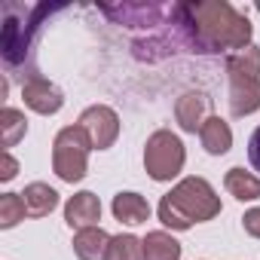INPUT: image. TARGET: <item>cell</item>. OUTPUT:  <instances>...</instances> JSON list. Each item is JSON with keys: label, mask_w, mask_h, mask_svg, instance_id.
Segmentation results:
<instances>
[{"label": "cell", "mask_w": 260, "mask_h": 260, "mask_svg": "<svg viewBox=\"0 0 260 260\" xmlns=\"http://www.w3.org/2000/svg\"><path fill=\"white\" fill-rule=\"evenodd\" d=\"M89 150L92 141L80 125H64L52 141V172L64 184H77L89 172Z\"/></svg>", "instance_id": "4"}, {"label": "cell", "mask_w": 260, "mask_h": 260, "mask_svg": "<svg viewBox=\"0 0 260 260\" xmlns=\"http://www.w3.org/2000/svg\"><path fill=\"white\" fill-rule=\"evenodd\" d=\"M248 162L254 172H260V125L254 128V135L248 138Z\"/></svg>", "instance_id": "23"}, {"label": "cell", "mask_w": 260, "mask_h": 260, "mask_svg": "<svg viewBox=\"0 0 260 260\" xmlns=\"http://www.w3.org/2000/svg\"><path fill=\"white\" fill-rule=\"evenodd\" d=\"M242 226H245V233H248V236L260 239V205H257V208H251V211H245Z\"/></svg>", "instance_id": "24"}, {"label": "cell", "mask_w": 260, "mask_h": 260, "mask_svg": "<svg viewBox=\"0 0 260 260\" xmlns=\"http://www.w3.org/2000/svg\"><path fill=\"white\" fill-rule=\"evenodd\" d=\"M64 220L77 233L80 230H89V226H98V220H101V202H98V196L89 193V190L74 193L64 202Z\"/></svg>", "instance_id": "9"}, {"label": "cell", "mask_w": 260, "mask_h": 260, "mask_svg": "<svg viewBox=\"0 0 260 260\" xmlns=\"http://www.w3.org/2000/svg\"><path fill=\"white\" fill-rule=\"evenodd\" d=\"M254 7H257V13H260V0H257V4H254Z\"/></svg>", "instance_id": "25"}, {"label": "cell", "mask_w": 260, "mask_h": 260, "mask_svg": "<svg viewBox=\"0 0 260 260\" xmlns=\"http://www.w3.org/2000/svg\"><path fill=\"white\" fill-rule=\"evenodd\" d=\"M226 74H245V77H260V46H248L236 55L226 58Z\"/></svg>", "instance_id": "20"}, {"label": "cell", "mask_w": 260, "mask_h": 260, "mask_svg": "<svg viewBox=\"0 0 260 260\" xmlns=\"http://www.w3.org/2000/svg\"><path fill=\"white\" fill-rule=\"evenodd\" d=\"M199 141H202L205 153L223 156V153H230V147H233V128H230L226 119H220V116L211 113V116L202 122V128H199Z\"/></svg>", "instance_id": "13"}, {"label": "cell", "mask_w": 260, "mask_h": 260, "mask_svg": "<svg viewBox=\"0 0 260 260\" xmlns=\"http://www.w3.org/2000/svg\"><path fill=\"white\" fill-rule=\"evenodd\" d=\"M77 125L89 135L92 150H107V147H113L116 138H119V116H116V110L107 107V104H92V107H86V110L80 113Z\"/></svg>", "instance_id": "6"}, {"label": "cell", "mask_w": 260, "mask_h": 260, "mask_svg": "<svg viewBox=\"0 0 260 260\" xmlns=\"http://www.w3.org/2000/svg\"><path fill=\"white\" fill-rule=\"evenodd\" d=\"M172 19L196 52H242L251 46V22L226 0H202V4H175Z\"/></svg>", "instance_id": "1"}, {"label": "cell", "mask_w": 260, "mask_h": 260, "mask_svg": "<svg viewBox=\"0 0 260 260\" xmlns=\"http://www.w3.org/2000/svg\"><path fill=\"white\" fill-rule=\"evenodd\" d=\"M0 132H4V147H16L28 135V119L19 107H4L0 110Z\"/></svg>", "instance_id": "18"}, {"label": "cell", "mask_w": 260, "mask_h": 260, "mask_svg": "<svg viewBox=\"0 0 260 260\" xmlns=\"http://www.w3.org/2000/svg\"><path fill=\"white\" fill-rule=\"evenodd\" d=\"M223 187H226V193H230L233 199H239V202H254V199H260V178L251 175V172H245L242 166H233V169L223 175Z\"/></svg>", "instance_id": "15"}, {"label": "cell", "mask_w": 260, "mask_h": 260, "mask_svg": "<svg viewBox=\"0 0 260 260\" xmlns=\"http://www.w3.org/2000/svg\"><path fill=\"white\" fill-rule=\"evenodd\" d=\"M64 7L52 4H4V28H0V52L10 71H28L31 77H40L34 71V43L43 28V22Z\"/></svg>", "instance_id": "2"}, {"label": "cell", "mask_w": 260, "mask_h": 260, "mask_svg": "<svg viewBox=\"0 0 260 260\" xmlns=\"http://www.w3.org/2000/svg\"><path fill=\"white\" fill-rule=\"evenodd\" d=\"M141 242H144V260H181V242L166 230H153Z\"/></svg>", "instance_id": "17"}, {"label": "cell", "mask_w": 260, "mask_h": 260, "mask_svg": "<svg viewBox=\"0 0 260 260\" xmlns=\"http://www.w3.org/2000/svg\"><path fill=\"white\" fill-rule=\"evenodd\" d=\"M208 110H211V98L205 92H184L178 98V104H175V119H178V125L184 132L196 135L202 128V122L211 116Z\"/></svg>", "instance_id": "11"}, {"label": "cell", "mask_w": 260, "mask_h": 260, "mask_svg": "<svg viewBox=\"0 0 260 260\" xmlns=\"http://www.w3.org/2000/svg\"><path fill=\"white\" fill-rule=\"evenodd\" d=\"M220 214V196L205 178H184L159 199V220L169 230H190L193 223H205Z\"/></svg>", "instance_id": "3"}, {"label": "cell", "mask_w": 260, "mask_h": 260, "mask_svg": "<svg viewBox=\"0 0 260 260\" xmlns=\"http://www.w3.org/2000/svg\"><path fill=\"white\" fill-rule=\"evenodd\" d=\"M110 239L101 226H89V230H80L74 236V254L80 260H107V251H110Z\"/></svg>", "instance_id": "14"}, {"label": "cell", "mask_w": 260, "mask_h": 260, "mask_svg": "<svg viewBox=\"0 0 260 260\" xmlns=\"http://www.w3.org/2000/svg\"><path fill=\"white\" fill-rule=\"evenodd\" d=\"M110 211L119 223H128V226H138V223H147L150 217V202L141 196V193H132V190H122L113 196L110 202Z\"/></svg>", "instance_id": "12"}, {"label": "cell", "mask_w": 260, "mask_h": 260, "mask_svg": "<svg viewBox=\"0 0 260 260\" xmlns=\"http://www.w3.org/2000/svg\"><path fill=\"white\" fill-rule=\"evenodd\" d=\"M184 162H187V150H184V141L175 132L156 128V132L147 138V144H144V169H147V175L153 181L166 184V181L178 178Z\"/></svg>", "instance_id": "5"}, {"label": "cell", "mask_w": 260, "mask_h": 260, "mask_svg": "<svg viewBox=\"0 0 260 260\" xmlns=\"http://www.w3.org/2000/svg\"><path fill=\"white\" fill-rule=\"evenodd\" d=\"M22 199H25V208H28L31 217H46V214H52L55 205H58V193H55L49 184H43V181L28 184V187L22 190Z\"/></svg>", "instance_id": "16"}, {"label": "cell", "mask_w": 260, "mask_h": 260, "mask_svg": "<svg viewBox=\"0 0 260 260\" xmlns=\"http://www.w3.org/2000/svg\"><path fill=\"white\" fill-rule=\"evenodd\" d=\"M19 175V162H16V156L7 150L4 156H0V181H13Z\"/></svg>", "instance_id": "22"}, {"label": "cell", "mask_w": 260, "mask_h": 260, "mask_svg": "<svg viewBox=\"0 0 260 260\" xmlns=\"http://www.w3.org/2000/svg\"><path fill=\"white\" fill-rule=\"evenodd\" d=\"M101 13L116 19L119 25H128V28H156L159 19L166 13H172V7H159V4H122V7H104Z\"/></svg>", "instance_id": "8"}, {"label": "cell", "mask_w": 260, "mask_h": 260, "mask_svg": "<svg viewBox=\"0 0 260 260\" xmlns=\"http://www.w3.org/2000/svg\"><path fill=\"white\" fill-rule=\"evenodd\" d=\"M28 208L22 193H4L0 196V230H13L19 220H25Z\"/></svg>", "instance_id": "21"}, {"label": "cell", "mask_w": 260, "mask_h": 260, "mask_svg": "<svg viewBox=\"0 0 260 260\" xmlns=\"http://www.w3.org/2000/svg\"><path fill=\"white\" fill-rule=\"evenodd\" d=\"M22 98H25V107H31L34 113H43V116H52L64 107V92L49 83L46 77H31L22 83Z\"/></svg>", "instance_id": "7"}, {"label": "cell", "mask_w": 260, "mask_h": 260, "mask_svg": "<svg viewBox=\"0 0 260 260\" xmlns=\"http://www.w3.org/2000/svg\"><path fill=\"white\" fill-rule=\"evenodd\" d=\"M230 110L233 116H251L260 110V77L230 74Z\"/></svg>", "instance_id": "10"}, {"label": "cell", "mask_w": 260, "mask_h": 260, "mask_svg": "<svg viewBox=\"0 0 260 260\" xmlns=\"http://www.w3.org/2000/svg\"><path fill=\"white\" fill-rule=\"evenodd\" d=\"M107 260H144V242L132 233H122L110 239Z\"/></svg>", "instance_id": "19"}]
</instances>
